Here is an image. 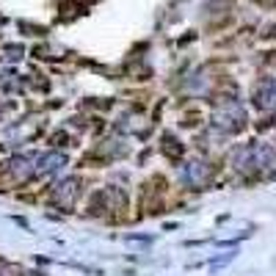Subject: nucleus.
Segmentation results:
<instances>
[{
  "mask_svg": "<svg viewBox=\"0 0 276 276\" xmlns=\"http://www.w3.org/2000/svg\"><path fill=\"white\" fill-rule=\"evenodd\" d=\"M36 152H19L6 163V177L14 185H25L31 180H36Z\"/></svg>",
  "mask_w": 276,
  "mask_h": 276,
  "instance_id": "obj_1",
  "label": "nucleus"
},
{
  "mask_svg": "<svg viewBox=\"0 0 276 276\" xmlns=\"http://www.w3.org/2000/svg\"><path fill=\"white\" fill-rule=\"evenodd\" d=\"M78 193H80V177H66L56 188H50L47 202H50L53 207H58V210L69 213L72 205H75V199H78Z\"/></svg>",
  "mask_w": 276,
  "mask_h": 276,
  "instance_id": "obj_2",
  "label": "nucleus"
},
{
  "mask_svg": "<svg viewBox=\"0 0 276 276\" xmlns=\"http://www.w3.org/2000/svg\"><path fill=\"white\" fill-rule=\"evenodd\" d=\"M69 163V155L66 152H47V155H39L36 158V177L44 180V177H53Z\"/></svg>",
  "mask_w": 276,
  "mask_h": 276,
  "instance_id": "obj_3",
  "label": "nucleus"
},
{
  "mask_svg": "<svg viewBox=\"0 0 276 276\" xmlns=\"http://www.w3.org/2000/svg\"><path fill=\"white\" fill-rule=\"evenodd\" d=\"M183 183L185 185H191V188H202L210 180V166L207 163H202V160H188V163L183 166Z\"/></svg>",
  "mask_w": 276,
  "mask_h": 276,
  "instance_id": "obj_4",
  "label": "nucleus"
}]
</instances>
